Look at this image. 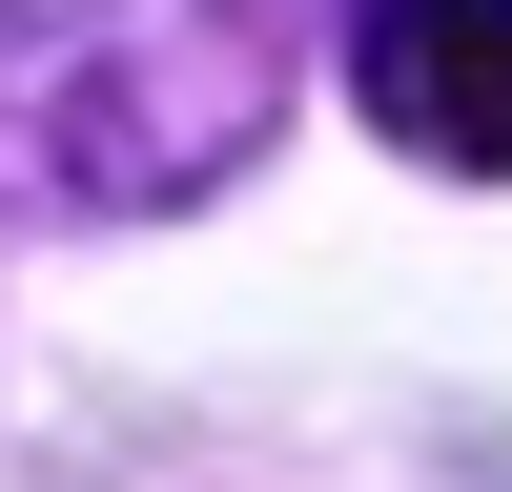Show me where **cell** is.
<instances>
[{
    "instance_id": "2",
    "label": "cell",
    "mask_w": 512,
    "mask_h": 492,
    "mask_svg": "<svg viewBox=\"0 0 512 492\" xmlns=\"http://www.w3.org/2000/svg\"><path fill=\"white\" fill-rule=\"evenodd\" d=\"M349 82L410 164H512V0H349Z\"/></svg>"
},
{
    "instance_id": "1",
    "label": "cell",
    "mask_w": 512,
    "mask_h": 492,
    "mask_svg": "<svg viewBox=\"0 0 512 492\" xmlns=\"http://www.w3.org/2000/svg\"><path fill=\"white\" fill-rule=\"evenodd\" d=\"M21 41H62L41 62V185L62 205H185L287 82V41L246 0H41Z\"/></svg>"
}]
</instances>
